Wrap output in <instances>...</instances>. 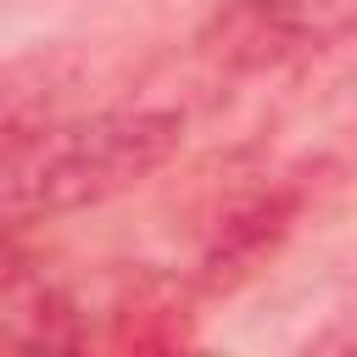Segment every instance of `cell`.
<instances>
[{"label":"cell","mask_w":357,"mask_h":357,"mask_svg":"<svg viewBox=\"0 0 357 357\" xmlns=\"http://www.w3.org/2000/svg\"><path fill=\"white\" fill-rule=\"evenodd\" d=\"M22 268H17V245H11V229L0 223V284H11Z\"/></svg>","instance_id":"5b68a950"},{"label":"cell","mask_w":357,"mask_h":357,"mask_svg":"<svg viewBox=\"0 0 357 357\" xmlns=\"http://www.w3.org/2000/svg\"><path fill=\"white\" fill-rule=\"evenodd\" d=\"M296 218H301L296 178H257V184H240L229 201H218L201 240V290H234L245 273H257L262 257L284 245Z\"/></svg>","instance_id":"3957f363"},{"label":"cell","mask_w":357,"mask_h":357,"mask_svg":"<svg viewBox=\"0 0 357 357\" xmlns=\"http://www.w3.org/2000/svg\"><path fill=\"white\" fill-rule=\"evenodd\" d=\"M357 45V0H218L195 33L206 67L262 78Z\"/></svg>","instance_id":"7a4b0ae2"},{"label":"cell","mask_w":357,"mask_h":357,"mask_svg":"<svg viewBox=\"0 0 357 357\" xmlns=\"http://www.w3.org/2000/svg\"><path fill=\"white\" fill-rule=\"evenodd\" d=\"M178 145H184V117L173 106L61 112L0 162V223L22 229L39 218L100 206L162 173L178 156Z\"/></svg>","instance_id":"6da1fadb"},{"label":"cell","mask_w":357,"mask_h":357,"mask_svg":"<svg viewBox=\"0 0 357 357\" xmlns=\"http://www.w3.org/2000/svg\"><path fill=\"white\" fill-rule=\"evenodd\" d=\"M84 84V56L67 45L28 50L0 67V162L28 145L50 117L73 112V95Z\"/></svg>","instance_id":"277c9868"}]
</instances>
